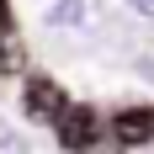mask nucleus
<instances>
[{
	"instance_id": "2",
	"label": "nucleus",
	"mask_w": 154,
	"mask_h": 154,
	"mask_svg": "<svg viewBox=\"0 0 154 154\" xmlns=\"http://www.w3.org/2000/svg\"><path fill=\"white\" fill-rule=\"evenodd\" d=\"M21 101H27V117H32V122H59L64 106H69V101H64V91L53 85V80H43V75H32V80H27Z\"/></svg>"
},
{
	"instance_id": "3",
	"label": "nucleus",
	"mask_w": 154,
	"mask_h": 154,
	"mask_svg": "<svg viewBox=\"0 0 154 154\" xmlns=\"http://www.w3.org/2000/svg\"><path fill=\"white\" fill-rule=\"evenodd\" d=\"M112 138L122 143V149L149 143V138H154V112H149V106H128V112H117V117H112Z\"/></svg>"
},
{
	"instance_id": "5",
	"label": "nucleus",
	"mask_w": 154,
	"mask_h": 154,
	"mask_svg": "<svg viewBox=\"0 0 154 154\" xmlns=\"http://www.w3.org/2000/svg\"><path fill=\"white\" fill-rule=\"evenodd\" d=\"M0 154H27V138L5 122V117H0Z\"/></svg>"
},
{
	"instance_id": "7",
	"label": "nucleus",
	"mask_w": 154,
	"mask_h": 154,
	"mask_svg": "<svg viewBox=\"0 0 154 154\" xmlns=\"http://www.w3.org/2000/svg\"><path fill=\"white\" fill-rule=\"evenodd\" d=\"M138 75H143V80H154V53H143V59H138Z\"/></svg>"
},
{
	"instance_id": "4",
	"label": "nucleus",
	"mask_w": 154,
	"mask_h": 154,
	"mask_svg": "<svg viewBox=\"0 0 154 154\" xmlns=\"http://www.w3.org/2000/svg\"><path fill=\"white\" fill-rule=\"evenodd\" d=\"M21 64V43H16V27H11V5L0 0V69H16Z\"/></svg>"
},
{
	"instance_id": "1",
	"label": "nucleus",
	"mask_w": 154,
	"mask_h": 154,
	"mask_svg": "<svg viewBox=\"0 0 154 154\" xmlns=\"http://www.w3.org/2000/svg\"><path fill=\"white\" fill-rule=\"evenodd\" d=\"M53 133H59V143L69 154H85L96 143V133H101V122H96V112L91 106H64V117L53 122Z\"/></svg>"
},
{
	"instance_id": "6",
	"label": "nucleus",
	"mask_w": 154,
	"mask_h": 154,
	"mask_svg": "<svg viewBox=\"0 0 154 154\" xmlns=\"http://www.w3.org/2000/svg\"><path fill=\"white\" fill-rule=\"evenodd\" d=\"M128 5H133L138 16H149V21H154V0H128Z\"/></svg>"
}]
</instances>
